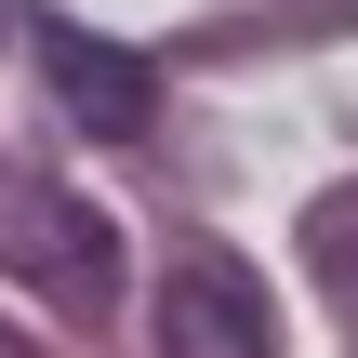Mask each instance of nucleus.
<instances>
[{
	"label": "nucleus",
	"mask_w": 358,
	"mask_h": 358,
	"mask_svg": "<svg viewBox=\"0 0 358 358\" xmlns=\"http://www.w3.org/2000/svg\"><path fill=\"white\" fill-rule=\"evenodd\" d=\"M40 80H53V106H66L93 146H133V133L159 120V66H146L133 40L66 27V13H40Z\"/></svg>",
	"instance_id": "2"
},
{
	"label": "nucleus",
	"mask_w": 358,
	"mask_h": 358,
	"mask_svg": "<svg viewBox=\"0 0 358 358\" xmlns=\"http://www.w3.org/2000/svg\"><path fill=\"white\" fill-rule=\"evenodd\" d=\"M0 279L40 292L53 319H106L120 306V226L53 173H0Z\"/></svg>",
	"instance_id": "1"
},
{
	"label": "nucleus",
	"mask_w": 358,
	"mask_h": 358,
	"mask_svg": "<svg viewBox=\"0 0 358 358\" xmlns=\"http://www.w3.org/2000/svg\"><path fill=\"white\" fill-rule=\"evenodd\" d=\"M159 358H279L266 292H252L239 252H173V279H159Z\"/></svg>",
	"instance_id": "3"
},
{
	"label": "nucleus",
	"mask_w": 358,
	"mask_h": 358,
	"mask_svg": "<svg viewBox=\"0 0 358 358\" xmlns=\"http://www.w3.org/2000/svg\"><path fill=\"white\" fill-rule=\"evenodd\" d=\"M306 266L332 279V306H358V186H332V199L306 213Z\"/></svg>",
	"instance_id": "4"
}]
</instances>
